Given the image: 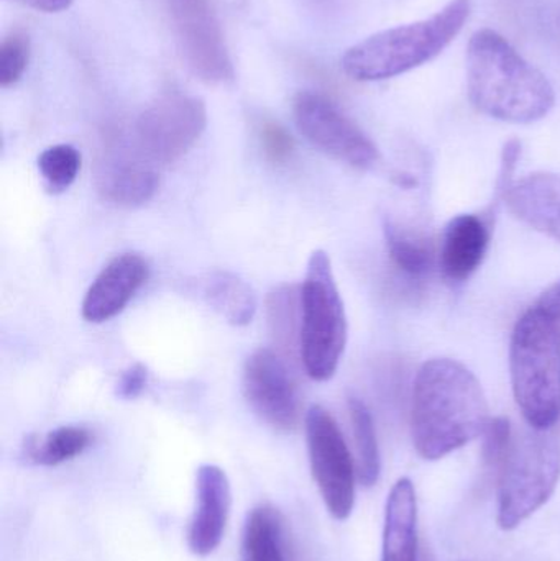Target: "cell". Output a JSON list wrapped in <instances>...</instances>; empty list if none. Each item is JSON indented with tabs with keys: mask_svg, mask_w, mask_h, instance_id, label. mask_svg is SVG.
<instances>
[{
	"mask_svg": "<svg viewBox=\"0 0 560 561\" xmlns=\"http://www.w3.org/2000/svg\"><path fill=\"white\" fill-rule=\"evenodd\" d=\"M489 404L477 376L457 359L433 358L418 371L411 405L414 447L424 460H441L483 435Z\"/></svg>",
	"mask_w": 560,
	"mask_h": 561,
	"instance_id": "cell-1",
	"label": "cell"
},
{
	"mask_svg": "<svg viewBox=\"0 0 560 561\" xmlns=\"http://www.w3.org/2000/svg\"><path fill=\"white\" fill-rule=\"evenodd\" d=\"M91 444V434L82 427H59L45 437L30 435L23 444V458L39 467H56L79 457Z\"/></svg>",
	"mask_w": 560,
	"mask_h": 561,
	"instance_id": "cell-20",
	"label": "cell"
},
{
	"mask_svg": "<svg viewBox=\"0 0 560 561\" xmlns=\"http://www.w3.org/2000/svg\"><path fill=\"white\" fill-rule=\"evenodd\" d=\"M230 501L229 478L222 468L203 465L196 474V511L187 533V543L194 556H210L222 542Z\"/></svg>",
	"mask_w": 560,
	"mask_h": 561,
	"instance_id": "cell-12",
	"label": "cell"
},
{
	"mask_svg": "<svg viewBox=\"0 0 560 561\" xmlns=\"http://www.w3.org/2000/svg\"><path fill=\"white\" fill-rule=\"evenodd\" d=\"M199 289L203 299L232 325H249L255 317V290L232 273H209L201 279Z\"/></svg>",
	"mask_w": 560,
	"mask_h": 561,
	"instance_id": "cell-18",
	"label": "cell"
},
{
	"mask_svg": "<svg viewBox=\"0 0 560 561\" xmlns=\"http://www.w3.org/2000/svg\"><path fill=\"white\" fill-rule=\"evenodd\" d=\"M30 61V39L15 30L3 36L0 43V85L10 88L20 81Z\"/></svg>",
	"mask_w": 560,
	"mask_h": 561,
	"instance_id": "cell-25",
	"label": "cell"
},
{
	"mask_svg": "<svg viewBox=\"0 0 560 561\" xmlns=\"http://www.w3.org/2000/svg\"><path fill=\"white\" fill-rule=\"evenodd\" d=\"M388 255L400 272L411 278H423L436 262L433 243L423 233L404 229L391 219L384 222Z\"/></svg>",
	"mask_w": 560,
	"mask_h": 561,
	"instance_id": "cell-19",
	"label": "cell"
},
{
	"mask_svg": "<svg viewBox=\"0 0 560 561\" xmlns=\"http://www.w3.org/2000/svg\"><path fill=\"white\" fill-rule=\"evenodd\" d=\"M38 170L49 193H65L81 170V153L72 145H55L38 157Z\"/></svg>",
	"mask_w": 560,
	"mask_h": 561,
	"instance_id": "cell-24",
	"label": "cell"
},
{
	"mask_svg": "<svg viewBox=\"0 0 560 561\" xmlns=\"http://www.w3.org/2000/svg\"><path fill=\"white\" fill-rule=\"evenodd\" d=\"M560 432L529 427L513 435L512 448L500 473L499 526L513 530L541 510L558 488Z\"/></svg>",
	"mask_w": 560,
	"mask_h": 561,
	"instance_id": "cell-5",
	"label": "cell"
},
{
	"mask_svg": "<svg viewBox=\"0 0 560 561\" xmlns=\"http://www.w3.org/2000/svg\"><path fill=\"white\" fill-rule=\"evenodd\" d=\"M268 325L279 352L301 350V289L279 286L268 296Z\"/></svg>",
	"mask_w": 560,
	"mask_h": 561,
	"instance_id": "cell-22",
	"label": "cell"
},
{
	"mask_svg": "<svg viewBox=\"0 0 560 561\" xmlns=\"http://www.w3.org/2000/svg\"><path fill=\"white\" fill-rule=\"evenodd\" d=\"M513 396L529 427L546 431L560 422V325L539 309L526 310L510 345Z\"/></svg>",
	"mask_w": 560,
	"mask_h": 561,
	"instance_id": "cell-4",
	"label": "cell"
},
{
	"mask_svg": "<svg viewBox=\"0 0 560 561\" xmlns=\"http://www.w3.org/2000/svg\"><path fill=\"white\" fill-rule=\"evenodd\" d=\"M160 178L153 163L135 148L102 158L95 170V186L102 199L121 207H138L157 193Z\"/></svg>",
	"mask_w": 560,
	"mask_h": 561,
	"instance_id": "cell-14",
	"label": "cell"
},
{
	"mask_svg": "<svg viewBox=\"0 0 560 561\" xmlns=\"http://www.w3.org/2000/svg\"><path fill=\"white\" fill-rule=\"evenodd\" d=\"M263 151L273 163H286L295 153L292 135L278 122H265L260 128Z\"/></svg>",
	"mask_w": 560,
	"mask_h": 561,
	"instance_id": "cell-27",
	"label": "cell"
},
{
	"mask_svg": "<svg viewBox=\"0 0 560 561\" xmlns=\"http://www.w3.org/2000/svg\"><path fill=\"white\" fill-rule=\"evenodd\" d=\"M243 392L250 408L276 431L289 432L298 427L301 401L279 353L262 348L247 359Z\"/></svg>",
	"mask_w": 560,
	"mask_h": 561,
	"instance_id": "cell-11",
	"label": "cell"
},
{
	"mask_svg": "<svg viewBox=\"0 0 560 561\" xmlns=\"http://www.w3.org/2000/svg\"><path fill=\"white\" fill-rule=\"evenodd\" d=\"M503 203L526 226L560 242V174H528L510 186Z\"/></svg>",
	"mask_w": 560,
	"mask_h": 561,
	"instance_id": "cell-16",
	"label": "cell"
},
{
	"mask_svg": "<svg viewBox=\"0 0 560 561\" xmlns=\"http://www.w3.org/2000/svg\"><path fill=\"white\" fill-rule=\"evenodd\" d=\"M206 122V107L199 99L180 92L164 94L141 112L132 144L150 163H173L199 140Z\"/></svg>",
	"mask_w": 560,
	"mask_h": 561,
	"instance_id": "cell-7",
	"label": "cell"
},
{
	"mask_svg": "<svg viewBox=\"0 0 560 561\" xmlns=\"http://www.w3.org/2000/svg\"><path fill=\"white\" fill-rule=\"evenodd\" d=\"M43 13H59L71 7L72 0H12Z\"/></svg>",
	"mask_w": 560,
	"mask_h": 561,
	"instance_id": "cell-30",
	"label": "cell"
},
{
	"mask_svg": "<svg viewBox=\"0 0 560 561\" xmlns=\"http://www.w3.org/2000/svg\"><path fill=\"white\" fill-rule=\"evenodd\" d=\"M492 233L490 216L460 214L450 219L441 242L439 265L444 278L454 284L472 278L489 253Z\"/></svg>",
	"mask_w": 560,
	"mask_h": 561,
	"instance_id": "cell-15",
	"label": "cell"
},
{
	"mask_svg": "<svg viewBox=\"0 0 560 561\" xmlns=\"http://www.w3.org/2000/svg\"><path fill=\"white\" fill-rule=\"evenodd\" d=\"M181 49L196 75L209 82L232 78V62L213 0H167Z\"/></svg>",
	"mask_w": 560,
	"mask_h": 561,
	"instance_id": "cell-10",
	"label": "cell"
},
{
	"mask_svg": "<svg viewBox=\"0 0 560 561\" xmlns=\"http://www.w3.org/2000/svg\"><path fill=\"white\" fill-rule=\"evenodd\" d=\"M536 306L555 317L556 320H560V279L542 293Z\"/></svg>",
	"mask_w": 560,
	"mask_h": 561,
	"instance_id": "cell-29",
	"label": "cell"
},
{
	"mask_svg": "<svg viewBox=\"0 0 560 561\" xmlns=\"http://www.w3.org/2000/svg\"><path fill=\"white\" fill-rule=\"evenodd\" d=\"M293 115L302 137L334 160L357 170H370L380 160L377 145L325 95L299 92Z\"/></svg>",
	"mask_w": 560,
	"mask_h": 561,
	"instance_id": "cell-9",
	"label": "cell"
},
{
	"mask_svg": "<svg viewBox=\"0 0 560 561\" xmlns=\"http://www.w3.org/2000/svg\"><path fill=\"white\" fill-rule=\"evenodd\" d=\"M472 13V0H450L430 19L395 26L368 36L342 56V69L354 81L397 78L437 58Z\"/></svg>",
	"mask_w": 560,
	"mask_h": 561,
	"instance_id": "cell-3",
	"label": "cell"
},
{
	"mask_svg": "<svg viewBox=\"0 0 560 561\" xmlns=\"http://www.w3.org/2000/svg\"><path fill=\"white\" fill-rule=\"evenodd\" d=\"M513 428L508 419L496 417L490 421L489 427L483 432V467L493 477L500 478L503 465L508 457L513 442Z\"/></svg>",
	"mask_w": 560,
	"mask_h": 561,
	"instance_id": "cell-26",
	"label": "cell"
},
{
	"mask_svg": "<svg viewBox=\"0 0 560 561\" xmlns=\"http://www.w3.org/2000/svg\"><path fill=\"white\" fill-rule=\"evenodd\" d=\"M352 432H354L355 450H357V477L364 486L370 488L380 478L381 460L378 448L377 431L370 409L362 399H348Z\"/></svg>",
	"mask_w": 560,
	"mask_h": 561,
	"instance_id": "cell-23",
	"label": "cell"
},
{
	"mask_svg": "<svg viewBox=\"0 0 560 561\" xmlns=\"http://www.w3.org/2000/svg\"><path fill=\"white\" fill-rule=\"evenodd\" d=\"M309 463L322 501L334 519L345 520L354 511L355 473L344 435L338 422L321 405H312L306 414Z\"/></svg>",
	"mask_w": 560,
	"mask_h": 561,
	"instance_id": "cell-8",
	"label": "cell"
},
{
	"mask_svg": "<svg viewBox=\"0 0 560 561\" xmlns=\"http://www.w3.org/2000/svg\"><path fill=\"white\" fill-rule=\"evenodd\" d=\"M148 385V369L141 363H135L118 379L115 394L121 399H135Z\"/></svg>",
	"mask_w": 560,
	"mask_h": 561,
	"instance_id": "cell-28",
	"label": "cell"
},
{
	"mask_svg": "<svg viewBox=\"0 0 560 561\" xmlns=\"http://www.w3.org/2000/svg\"><path fill=\"white\" fill-rule=\"evenodd\" d=\"M242 561H286L283 526L272 507H256L243 529Z\"/></svg>",
	"mask_w": 560,
	"mask_h": 561,
	"instance_id": "cell-21",
	"label": "cell"
},
{
	"mask_svg": "<svg viewBox=\"0 0 560 561\" xmlns=\"http://www.w3.org/2000/svg\"><path fill=\"white\" fill-rule=\"evenodd\" d=\"M347 345V316L332 272L331 259L316 250L301 286V350L299 358L316 381L338 371Z\"/></svg>",
	"mask_w": 560,
	"mask_h": 561,
	"instance_id": "cell-6",
	"label": "cell"
},
{
	"mask_svg": "<svg viewBox=\"0 0 560 561\" xmlns=\"http://www.w3.org/2000/svg\"><path fill=\"white\" fill-rule=\"evenodd\" d=\"M150 275L148 263L135 253L115 256L89 287L82 300V317L102 323L125 309Z\"/></svg>",
	"mask_w": 560,
	"mask_h": 561,
	"instance_id": "cell-13",
	"label": "cell"
},
{
	"mask_svg": "<svg viewBox=\"0 0 560 561\" xmlns=\"http://www.w3.org/2000/svg\"><path fill=\"white\" fill-rule=\"evenodd\" d=\"M416 493L413 483L408 478H401L388 497L381 561H416Z\"/></svg>",
	"mask_w": 560,
	"mask_h": 561,
	"instance_id": "cell-17",
	"label": "cell"
},
{
	"mask_svg": "<svg viewBox=\"0 0 560 561\" xmlns=\"http://www.w3.org/2000/svg\"><path fill=\"white\" fill-rule=\"evenodd\" d=\"M467 92L477 111L508 124L541 121L556 105L549 79L490 28L479 30L470 38Z\"/></svg>",
	"mask_w": 560,
	"mask_h": 561,
	"instance_id": "cell-2",
	"label": "cell"
}]
</instances>
